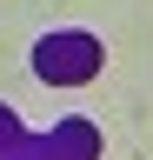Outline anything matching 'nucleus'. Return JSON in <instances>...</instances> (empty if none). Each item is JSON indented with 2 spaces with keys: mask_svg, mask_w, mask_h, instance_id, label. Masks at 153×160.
I'll list each match as a JSON object with an SVG mask.
<instances>
[{
  "mask_svg": "<svg viewBox=\"0 0 153 160\" xmlns=\"http://www.w3.org/2000/svg\"><path fill=\"white\" fill-rule=\"evenodd\" d=\"M100 60H107V47L73 27V33H47L40 47H33V73L53 80V87H80V80L100 73Z\"/></svg>",
  "mask_w": 153,
  "mask_h": 160,
  "instance_id": "nucleus-1",
  "label": "nucleus"
},
{
  "mask_svg": "<svg viewBox=\"0 0 153 160\" xmlns=\"http://www.w3.org/2000/svg\"><path fill=\"white\" fill-rule=\"evenodd\" d=\"M93 147H100V133L87 127V120H60L47 140H33V147H20L27 160H93Z\"/></svg>",
  "mask_w": 153,
  "mask_h": 160,
  "instance_id": "nucleus-2",
  "label": "nucleus"
}]
</instances>
